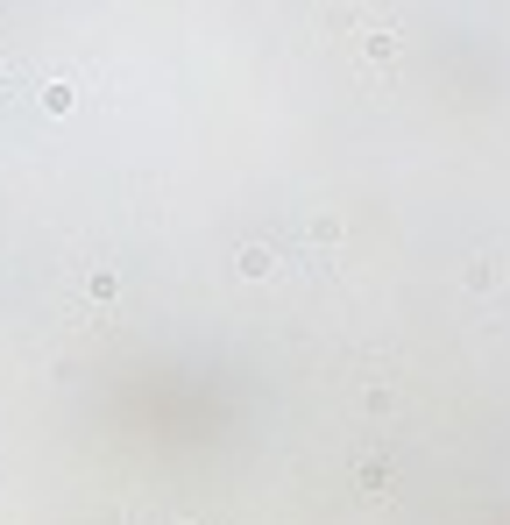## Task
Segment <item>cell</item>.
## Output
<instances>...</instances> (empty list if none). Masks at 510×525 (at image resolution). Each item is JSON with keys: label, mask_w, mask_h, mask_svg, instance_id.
I'll use <instances>...</instances> for the list:
<instances>
[{"label": "cell", "mask_w": 510, "mask_h": 525, "mask_svg": "<svg viewBox=\"0 0 510 525\" xmlns=\"http://www.w3.org/2000/svg\"><path fill=\"white\" fill-rule=\"evenodd\" d=\"M397 50H404V36H397L390 22H369V36H362V57L390 71V64H397Z\"/></svg>", "instance_id": "6da1fadb"}, {"label": "cell", "mask_w": 510, "mask_h": 525, "mask_svg": "<svg viewBox=\"0 0 510 525\" xmlns=\"http://www.w3.org/2000/svg\"><path fill=\"white\" fill-rule=\"evenodd\" d=\"M71 107H78V86L71 79H50L43 86V114H71Z\"/></svg>", "instance_id": "8992f818"}, {"label": "cell", "mask_w": 510, "mask_h": 525, "mask_svg": "<svg viewBox=\"0 0 510 525\" xmlns=\"http://www.w3.org/2000/svg\"><path fill=\"white\" fill-rule=\"evenodd\" d=\"M277 263H284V256H277L270 242H248V249L234 256V270H241V277H277Z\"/></svg>", "instance_id": "3957f363"}, {"label": "cell", "mask_w": 510, "mask_h": 525, "mask_svg": "<svg viewBox=\"0 0 510 525\" xmlns=\"http://www.w3.org/2000/svg\"><path fill=\"white\" fill-rule=\"evenodd\" d=\"M510 277V263H503V249H482L475 263H468V291H496Z\"/></svg>", "instance_id": "7a4b0ae2"}, {"label": "cell", "mask_w": 510, "mask_h": 525, "mask_svg": "<svg viewBox=\"0 0 510 525\" xmlns=\"http://www.w3.org/2000/svg\"><path fill=\"white\" fill-rule=\"evenodd\" d=\"M178 525H192V518H178Z\"/></svg>", "instance_id": "ba28073f"}, {"label": "cell", "mask_w": 510, "mask_h": 525, "mask_svg": "<svg viewBox=\"0 0 510 525\" xmlns=\"http://www.w3.org/2000/svg\"><path fill=\"white\" fill-rule=\"evenodd\" d=\"M340 235H348V220H340V213H312V220H305V242H312V249H333Z\"/></svg>", "instance_id": "277c9868"}, {"label": "cell", "mask_w": 510, "mask_h": 525, "mask_svg": "<svg viewBox=\"0 0 510 525\" xmlns=\"http://www.w3.org/2000/svg\"><path fill=\"white\" fill-rule=\"evenodd\" d=\"M114 291H121V270H114V263H93V270H85V298H93V306H107Z\"/></svg>", "instance_id": "5b68a950"}, {"label": "cell", "mask_w": 510, "mask_h": 525, "mask_svg": "<svg viewBox=\"0 0 510 525\" xmlns=\"http://www.w3.org/2000/svg\"><path fill=\"white\" fill-rule=\"evenodd\" d=\"M355 476H362V490H376V497L390 490V462H383V455H362V462H355Z\"/></svg>", "instance_id": "52a82bcc"}]
</instances>
